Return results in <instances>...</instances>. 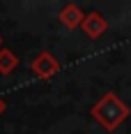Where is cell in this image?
I'll list each match as a JSON object with an SVG mask.
<instances>
[{"mask_svg":"<svg viewBox=\"0 0 131 134\" xmlns=\"http://www.w3.org/2000/svg\"><path fill=\"white\" fill-rule=\"evenodd\" d=\"M90 113L106 132H115L120 125L131 116V109L115 93H104V97H99V102L92 104Z\"/></svg>","mask_w":131,"mask_h":134,"instance_id":"obj_1","label":"cell"},{"mask_svg":"<svg viewBox=\"0 0 131 134\" xmlns=\"http://www.w3.org/2000/svg\"><path fill=\"white\" fill-rule=\"evenodd\" d=\"M30 72L37 74L39 79H53L58 72H60V60L48 51H39L30 60Z\"/></svg>","mask_w":131,"mask_h":134,"instance_id":"obj_2","label":"cell"},{"mask_svg":"<svg viewBox=\"0 0 131 134\" xmlns=\"http://www.w3.org/2000/svg\"><path fill=\"white\" fill-rule=\"evenodd\" d=\"M80 30H83L90 40H99L106 30H108V21H106L99 12H90V14H85V19H83V23H80Z\"/></svg>","mask_w":131,"mask_h":134,"instance_id":"obj_3","label":"cell"},{"mask_svg":"<svg viewBox=\"0 0 131 134\" xmlns=\"http://www.w3.org/2000/svg\"><path fill=\"white\" fill-rule=\"evenodd\" d=\"M58 19H60V23H62L67 30H76V28H80L83 19H85V14H83V9H80L78 5L69 2V5H65V7L60 9Z\"/></svg>","mask_w":131,"mask_h":134,"instance_id":"obj_4","label":"cell"},{"mask_svg":"<svg viewBox=\"0 0 131 134\" xmlns=\"http://www.w3.org/2000/svg\"><path fill=\"white\" fill-rule=\"evenodd\" d=\"M18 67V55L14 53L12 49H0V74H12Z\"/></svg>","mask_w":131,"mask_h":134,"instance_id":"obj_5","label":"cell"},{"mask_svg":"<svg viewBox=\"0 0 131 134\" xmlns=\"http://www.w3.org/2000/svg\"><path fill=\"white\" fill-rule=\"evenodd\" d=\"M5 109H7V104H5V99H2V97H0V116H2V113H5Z\"/></svg>","mask_w":131,"mask_h":134,"instance_id":"obj_6","label":"cell"},{"mask_svg":"<svg viewBox=\"0 0 131 134\" xmlns=\"http://www.w3.org/2000/svg\"><path fill=\"white\" fill-rule=\"evenodd\" d=\"M0 49H2V37H0Z\"/></svg>","mask_w":131,"mask_h":134,"instance_id":"obj_7","label":"cell"}]
</instances>
